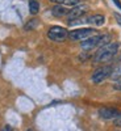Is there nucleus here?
<instances>
[{"instance_id":"nucleus-1","label":"nucleus","mask_w":121,"mask_h":131,"mask_svg":"<svg viewBox=\"0 0 121 131\" xmlns=\"http://www.w3.org/2000/svg\"><path fill=\"white\" fill-rule=\"evenodd\" d=\"M117 50H118V45H117V43H108V45L100 47V50L96 52L94 60L96 63L108 62L109 59L113 58V55L117 52Z\"/></svg>"},{"instance_id":"nucleus-2","label":"nucleus","mask_w":121,"mask_h":131,"mask_svg":"<svg viewBox=\"0 0 121 131\" xmlns=\"http://www.w3.org/2000/svg\"><path fill=\"white\" fill-rule=\"evenodd\" d=\"M48 37L51 41L61 42V41H64L66 38L69 37V33H67V30H66L64 28H62V26H53L48 31Z\"/></svg>"},{"instance_id":"nucleus-3","label":"nucleus","mask_w":121,"mask_h":131,"mask_svg":"<svg viewBox=\"0 0 121 131\" xmlns=\"http://www.w3.org/2000/svg\"><path fill=\"white\" fill-rule=\"evenodd\" d=\"M94 29L92 28H83V29H76V30H71L69 33V38L72 41H83L87 39L91 34H94Z\"/></svg>"},{"instance_id":"nucleus-4","label":"nucleus","mask_w":121,"mask_h":131,"mask_svg":"<svg viewBox=\"0 0 121 131\" xmlns=\"http://www.w3.org/2000/svg\"><path fill=\"white\" fill-rule=\"evenodd\" d=\"M112 73V68L109 67V66H105V67H100V68H97L94 75H92V83L95 84H99V83H101L103 80H105L108 76H111Z\"/></svg>"},{"instance_id":"nucleus-5","label":"nucleus","mask_w":121,"mask_h":131,"mask_svg":"<svg viewBox=\"0 0 121 131\" xmlns=\"http://www.w3.org/2000/svg\"><path fill=\"white\" fill-rule=\"evenodd\" d=\"M100 39H101V36H95V37H91V38H87L84 41H82L80 43V47L86 51H90L97 46H100Z\"/></svg>"},{"instance_id":"nucleus-6","label":"nucleus","mask_w":121,"mask_h":131,"mask_svg":"<svg viewBox=\"0 0 121 131\" xmlns=\"http://www.w3.org/2000/svg\"><path fill=\"white\" fill-rule=\"evenodd\" d=\"M87 10H88V7H87L86 4H78V5H75L72 9L69 10V13H67V17L70 20L72 18H79L80 16H83Z\"/></svg>"},{"instance_id":"nucleus-7","label":"nucleus","mask_w":121,"mask_h":131,"mask_svg":"<svg viewBox=\"0 0 121 131\" xmlns=\"http://www.w3.org/2000/svg\"><path fill=\"white\" fill-rule=\"evenodd\" d=\"M121 113L113 107H101L99 109V115L103 119H116Z\"/></svg>"},{"instance_id":"nucleus-8","label":"nucleus","mask_w":121,"mask_h":131,"mask_svg":"<svg viewBox=\"0 0 121 131\" xmlns=\"http://www.w3.org/2000/svg\"><path fill=\"white\" fill-rule=\"evenodd\" d=\"M87 23H90L92 25H96V26H101L105 23V17L103 15H95V16H91L88 20H87Z\"/></svg>"},{"instance_id":"nucleus-9","label":"nucleus","mask_w":121,"mask_h":131,"mask_svg":"<svg viewBox=\"0 0 121 131\" xmlns=\"http://www.w3.org/2000/svg\"><path fill=\"white\" fill-rule=\"evenodd\" d=\"M51 13L57 17H62V16H66L69 13V9L64 8L63 5H55V7L51 8Z\"/></svg>"},{"instance_id":"nucleus-10","label":"nucleus","mask_w":121,"mask_h":131,"mask_svg":"<svg viewBox=\"0 0 121 131\" xmlns=\"http://www.w3.org/2000/svg\"><path fill=\"white\" fill-rule=\"evenodd\" d=\"M50 2L57 3L59 5H74V7L79 4V0H50Z\"/></svg>"},{"instance_id":"nucleus-11","label":"nucleus","mask_w":121,"mask_h":131,"mask_svg":"<svg viewBox=\"0 0 121 131\" xmlns=\"http://www.w3.org/2000/svg\"><path fill=\"white\" fill-rule=\"evenodd\" d=\"M40 10V4L36 2V0H30L29 2V12L32 15H37Z\"/></svg>"},{"instance_id":"nucleus-12","label":"nucleus","mask_w":121,"mask_h":131,"mask_svg":"<svg viewBox=\"0 0 121 131\" xmlns=\"http://www.w3.org/2000/svg\"><path fill=\"white\" fill-rule=\"evenodd\" d=\"M111 78H112L113 80H118V79H121V67H117V68L111 73Z\"/></svg>"},{"instance_id":"nucleus-13","label":"nucleus","mask_w":121,"mask_h":131,"mask_svg":"<svg viewBox=\"0 0 121 131\" xmlns=\"http://www.w3.org/2000/svg\"><path fill=\"white\" fill-rule=\"evenodd\" d=\"M36 25H37V21H36V20H33V21H30V23L25 26V29H26V30H29L30 28H34Z\"/></svg>"},{"instance_id":"nucleus-14","label":"nucleus","mask_w":121,"mask_h":131,"mask_svg":"<svg viewBox=\"0 0 121 131\" xmlns=\"http://www.w3.org/2000/svg\"><path fill=\"white\" fill-rule=\"evenodd\" d=\"M115 18H116V21L118 23V25L121 26V16H120L118 13H115Z\"/></svg>"},{"instance_id":"nucleus-15","label":"nucleus","mask_w":121,"mask_h":131,"mask_svg":"<svg viewBox=\"0 0 121 131\" xmlns=\"http://www.w3.org/2000/svg\"><path fill=\"white\" fill-rule=\"evenodd\" d=\"M115 89H116V91H121V80L115 84Z\"/></svg>"},{"instance_id":"nucleus-16","label":"nucleus","mask_w":121,"mask_h":131,"mask_svg":"<svg viewBox=\"0 0 121 131\" xmlns=\"http://www.w3.org/2000/svg\"><path fill=\"white\" fill-rule=\"evenodd\" d=\"M112 2H113V3H115V4H116V5L120 8V9H121V3H120V0H112Z\"/></svg>"},{"instance_id":"nucleus-17","label":"nucleus","mask_w":121,"mask_h":131,"mask_svg":"<svg viewBox=\"0 0 121 131\" xmlns=\"http://www.w3.org/2000/svg\"><path fill=\"white\" fill-rule=\"evenodd\" d=\"M3 131H11V127H9V126H5V127L3 128Z\"/></svg>"},{"instance_id":"nucleus-18","label":"nucleus","mask_w":121,"mask_h":131,"mask_svg":"<svg viewBox=\"0 0 121 131\" xmlns=\"http://www.w3.org/2000/svg\"><path fill=\"white\" fill-rule=\"evenodd\" d=\"M28 131H32V130H28Z\"/></svg>"}]
</instances>
